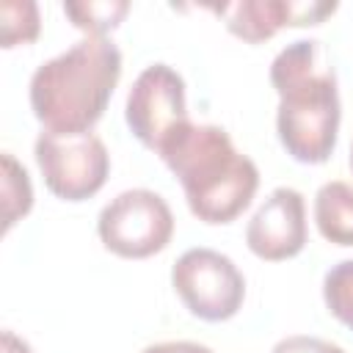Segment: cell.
Wrapping results in <instances>:
<instances>
[{"label": "cell", "mask_w": 353, "mask_h": 353, "mask_svg": "<svg viewBox=\"0 0 353 353\" xmlns=\"http://www.w3.org/2000/svg\"><path fill=\"white\" fill-rule=\"evenodd\" d=\"M270 83L279 94L276 135L284 152L306 165L325 163L336 149L342 102L334 69L320 63V44H287L270 63Z\"/></svg>", "instance_id": "1"}, {"label": "cell", "mask_w": 353, "mask_h": 353, "mask_svg": "<svg viewBox=\"0 0 353 353\" xmlns=\"http://www.w3.org/2000/svg\"><path fill=\"white\" fill-rule=\"evenodd\" d=\"M160 160L179 179L188 210L204 223H232L256 196L259 168L218 124H185Z\"/></svg>", "instance_id": "2"}, {"label": "cell", "mask_w": 353, "mask_h": 353, "mask_svg": "<svg viewBox=\"0 0 353 353\" xmlns=\"http://www.w3.org/2000/svg\"><path fill=\"white\" fill-rule=\"evenodd\" d=\"M121 80V50L108 36H85L30 74L28 97L47 132H91Z\"/></svg>", "instance_id": "3"}, {"label": "cell", "mask_w": 353, "mask_h": 353, "mask_svg": "<svg viewBox=\"0 0 353 353\" xmlns=\"http://www.w3.org/2000/svg\"><path fill=\"white\" fill-rule=\"evenodd\" d=\"M97 234L110 254L121 259H146L171 243L174 212L160 193L130 188L99 210Z\"/></svg>", "instance_id": "4"}, {"label": "cell", "mask_w": 353, "mask_h": 353, "mask_svg": "<svg viewBox=\"0 0 353 353\" xmlns=\"http://www.w3.org/2000/svg\"><path fill=\"white\" fill-rule=\"evenodd\" d=\"M171 287L185 309L204 323L232 320L245 301L240 268L215 248H188L171 268Z\"/></svg>", "instance_id": "5"}, {"label": "cell", "mask_w": 353, "mask_h": 353, "mask_svg": "<svg viewBox=\"0 0 353 353\" xmlns=\"http://www.w3.org/2000/svg\"><path fill=\"white\" fill-rule=\"evenodd\" d=\"M36 165L52 196L63 201H85L97 196L110 174V154L99 135H61L41 130L33 143Z\"/></svg>", "instance_id": "6"}, {"label": "cell", "mask_w": 353, "mask_h": 353, "mask_svg": "<svg viewBox=\"0 0 353 353\" xmlns=\"http://www.w3.org/2000/svg\"><path fill=\"white\" fill-rule=\"evenodd\" d=\"M124 121L146 149L160 154V149L190 124L182 74L168 63L146 66L127 94Z\"/></svg>", "instance_id": "7"}, {"label": "cell", "mask_w": 353, "mask_h": 353, "mask_svg": "<svg viewBox=\"0 0 353 353\" xmlns=\"http://www.w3.org/2000/svg\"><path fill=\"white\" fill-rule=\"evenodd\" d=\"M309 237L306 201L295 188H273L245 226L248 251L265 262H284L303 251Z\"/></svg>", "instance_id": "8"}, {"label": "cell", "mask_w": 353, "mask_h": 353, "mask_svg": "<svg viewBox=\"0 0 353 353\" xmlns=\"http://www.w3.org/2000/svg\"><path fill=\"white\" fill-rule=\"evenodd\" d=\"M212 14L223 19L229 33H234L243 41L262 44L273 39L281 28H306L320 25L336 11V3H295V0H237V3H221L210 6Z\"/></svg>", "instance_id": "9"}, {"label": "cell", "mask_w": 353, "mask_h": 353, "mask_svg": "<svg viewBox=\"0 0 353 353\" xmlns=\"http://www.w3.org/2000/svg\"><path fill=\"white\" fill-rule=\"evenodd\" d=\"M314 223L323 240L334 245H353V185L331 179L314 193Z\"/></svg>", "instance_id": "10"}, {"label": "cell", "mask_w": 353, "mask_h": 353, "mask_svg": "<svg viewBox=\"0 0 353 353\" xmlns=\"http://www.w3.org/2000/svg\"><path fill=\"white\" fill-rule=\"evenodd\" d=\"M0 163H3V232H11L14 223L33 210V185L28 168L11 152H3Z\"/></svg>", "instance_id": "11"}, {"label": "cell", "mask_w": 353, "mask_h": 353, "mask_svg": "<svg viewBox=\"0 0 353 353\" xmlns=\"http://www.w3.org/2000/svg\"><path fill=\"white\" fill-rule=\"evenodd\" d=\"M63 14L85 36H108L130 14L127 0H88V3H63Z\"/></svg>", "instance_id": "12"}, {"label": "cell", "mask_w": 353, "mask_h": 353, "mask_svg": "<svg viewBox=\"0 0 353 353\" xmlns=\"http://www.w3.org/2000/svg\"><path fill=\"white\" fill-rule=\"evenodd\" d=\"M39 30H41V17L33 0H3L0 3V44L6 50L36 41Z\"/></svg>", "instance_id": "13"}, {"label": "cell", "mask_w": 353, "mask_h": 353, "mask_svg": "<svg viewBox=\"0 0 353 353\" xmlns=\"http://www.w3.org/2000/svg\"><path fill=\"white\" fill-rule=\"evenodd\" d=\"M323 301L328 312L353 331V259L336 262L323 276Z\"/></svg>", "instance_id": "14"}, {"label": "cell", "mask_w": 353, "mask_h": 353, "mask_svg": "<svg viewBox=\"0 0 353 353\" xmlns=\"http://www.w3.org/2000/svg\"><path fill=\"white\" fill-rule=\"evenodd\" d=\"M270 353H345V347H339L331 339L323 336H309V334H292L284 336L273 345Z\"/></svg>", "instance_id": "15"}, {"label": "cell", "mask_w": 353, "mask_h": 353, "mask_svg": "<svg viewBox=\"0 0 353 353\" xmlns=\"http://www.w3.org/2000/svg\"><path fill=\"white\" fill-rule=\"evenodd\" d=\"M141 353H215V350L207 347V345H201V342L171 339V342H154V345H146Z\"/></svg>", "instance_id": "16"}, {"label": "cell", "mask_w": 353, "mask_h": 353, "mask_svg": "<svg viewBox=\"0 0 353 353\" xmlns=\"http://www.w3.org/2000/svg\"><path fill=\"white\" fill-rule=\"evenodd\" d=\"M0 353H33V350L14 331H3V336H0Z\"/></svg>", "instance_id": "17"}, {"label": "cell", "mask_w": 353, "mask_h": 353, "mask_svg": "<svg viewBox=\"0 0 353 353\" xmlns=\"http://www.w3.org/2000/svg\"><path fill=\"white\" fill-rule=\"evenodd\" d=\"M350 171H353V143H350Z\"/></svg>", "instance_id": "18"}]
</instances>
